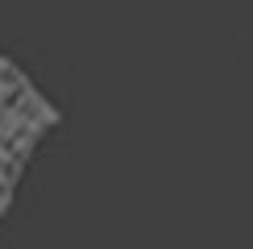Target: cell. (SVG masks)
I'll use <instances>...</instances> for the list:
<instances>
[{"instance_id":"cell-1","label":"cell","mask_w":253,"mask_h":249,"mask_svg":"<svg viewBox=\"0 0 253 249\" xmlns=\"http://www.w3.org/2000/svg\"><path fill=\"white\" fill-rule=\"evenodd\" d=\"M0 67H4V58H0Z\"/></svg>"}]
</instances>
